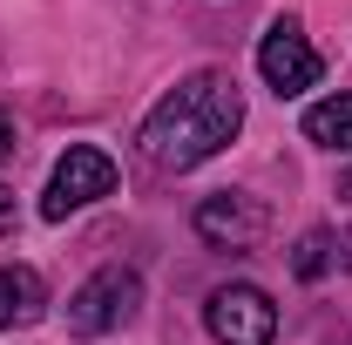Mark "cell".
<instances>
[{
  "label": "cell",
  "mask_w": 352,
  "mask_h": 345,
  "mask_svg": "<svg viewBox=\"0 0 352 345\" xmlns=\"http://www.w3.org/2000/svg\"><path fill=\"white\" fill-rule=\"evenodd\" d=\"M244 129V88L237 75H223V68H204V75H190V82H176L156 109H149V122H142V156L156 163V170H197V163H210L223 156L230 142Z\"/></svg>",
  "instance_id": "6da1fadb"
},
{
  "label": "cell",
  "mask_w": 352,
  "mask_h": 345,
  "mask_svg": "<svg viewBox=\"0 0 352 345\" xmlns=\"http://www.w3.org/2000/svg\"><path fill=\"white\" fill-rule=\"evenodd\" d=\"M135 311H142V278H135V271H122V264H109V271H95L82 291L68 298V332L102 339V332L129 325Z\"/></svg>",
  "instance_id": "7a4b0ae2"
},
{
  "label": "cell",
  "mask_w": 352,
  "mask_h": 345,
  "mask_svg": "<svg viewBox=\"0 0 352 345\" xmlns=\"http://www.w3.org/2000/svg\"><path fill=\"white\" fill-rule=\"evenodd\" d=\"M102 197H116V163H109V149H95V142H75L54 176H47V197H41V216H75L88 203H102Z\"/></svg>",
  "instance_id": "3957f363"
},
{
  "label": "cell",
  "mask_w": 352,
  "mask_h": 345,
  "mask_svg": "<svg viewBox=\"0 0 352 345\" xmlns=\"http://www.w3.org/2000/svg\"><path fill=\"white\" fill-rule=\"evenodd\" d=\"M210 339L217 345H271L278 339V304L258 285H217L210 291Z\"/></svg>",
  "instance_id": "277c9868"
},
{
  "label": "cell",
  "mask_w": 352,
  "mask_h": 345,
  "mask_svg": "<svg viewBox=\"0 0 352 345\" xmlns=\"http://www.w3.org/2000/svg\"><path fill=\"white\" fill-rule=\"evenodd\" d=\"M258 75L278 95H305L318 75H325V61H318V47L298 34V21H271V34L258 41Z\"/></svg>",
  "instance_id": "5b68a950"
},
{
  "label": "cell",
  "mask_w": 352,
  "mask_h": 345,
  "mask_svg": "<svg viewBox=\"0 0 352 345\" xmlns=\"http://www.w3.org/2000/svg\"><path fill=\"white\" fill-rule=\"evenodd\" d=\"M197 237L204 244H223V251H251L264 237V210L251 203V197H204L197 203Z\"/></svg>",
  "instance_id": "8992f818"
},
{
  "label": "cell",
  "mask_w": 352,
  "mask_h": 345,
  "mask_svg": "<svg viewBox=\"0 0 352 345\" xmlns=\"http://www.w3.org/2000/svg\"><path fill=\"white\" fill-rule=\"evenodd\" d=\"M47 318V285L28 264H0V332H28Z\"/></svg>",
  "instance_id": "52a82bcc"
},
{
  "label": "cell",
  "mask_w": 352,
  "mask_h": 345,
  "mask_svg": "<svg viewBox=\"0 0 352 345\" xmlns=\"http://www.w3.org/2000/svg\"><path fill=\"white\" fill-rule=\"evenodd\" d=\"M305 142L352 156V95H325V102H311V109H305Z\"/></svg>",
  "instance_id": "ba28073f"
},
{
  "label": "cell",
  "mask_w": 352,
  "mask_h": 345,
  "mask_svg": "<svg viewBox=\"0 0 352 345\" xmlns=\"http://www.w3.org/2000/svg\"><path fill=\"white\" fill-rule=\"evenodd\" d=\"M325 264H332V237H325V230H305L298 251H292V271H298V278H325Z\"/></svg>",
  "instance_id": "9c48e42d"
},
{
  "label": "cell",
  "mask_w": 352,
  "mask_h": 345,
  "mask_svg": "<svg viewBox=\"0 0 352 345\" xmlns=\"http://www.w3.org/2000/svg\"><path fill=\"white\" fill-rule=\"evenodd\" d=\"M7 156H14V115L0 109V163H7Z\"/></svg>",
  "instance_id": "30bf717a"
},
{
  "label": "cell",
  "mask_w": 352,
  "mask_h": 345,
  "mask_svg": "<svg viewBox=\"0 0 352 345\" xmlns=\"http://www.w3.org/2000/svg\"><path fill=\"white\" fill-rule=\"evenodd\" d=\"M7 230H14V190L0 183V237H7Z\"/></svg>",
  "instance_id": "8fae6325"
},
{
  "label": "cell",
  "mask_w": 352,
  "mask_h": 345,
  "mask_svg": "<svg viewBox=\"0 0 352 345\" xmlns=\"http://www.w3.org/2000/svg\"><path fill=\"white\" fill-rule=\"evenodd\" d=\"M339 197H346V203H352V170H346V176H339Z\"/></svg>",
  "instance_id": "7c38bea8"
}]
</instances>
